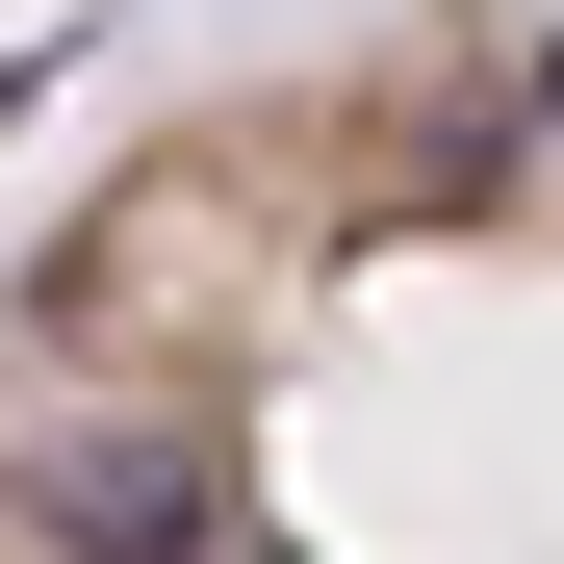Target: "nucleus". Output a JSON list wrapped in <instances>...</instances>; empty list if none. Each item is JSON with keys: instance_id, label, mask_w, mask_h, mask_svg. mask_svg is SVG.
Here are the masks:
<instances>
[{"instance_id": "obj_1", "label": "nucleus", "mask_w": 564, "mask_h": 564, "mask_svg": "<svg viewBox=\"0 0 564 564\" xmlns=\"http://www.w3.org/2000/svg\"><path fill=\"white\" fill-rule=\"evenodd\" d=\"M0 513L26 564H564V0H386L104 129Z\"/></svg>"}]
</instances>
